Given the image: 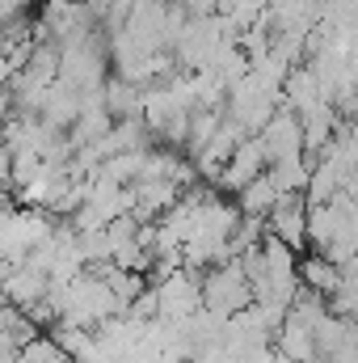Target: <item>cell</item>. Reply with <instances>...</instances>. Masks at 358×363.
<instances>
[{"instance_id":"1","label":"cell","mask_w":358,"mask_h":363,"mask_svg":"<svg viewBox=\"0 0 358 363\" xmlns=\"http://www.w3.org/2000/svg\"><path fill=\"white\" fill-rule=\"evenodd\" d=\"M202 304L211 313H219V317H236L249 304H258L253 283H249V274L241 267V258L219 262V267H211V271L202 274Z\"/></svg>"},{"instance_id":"3","label":"cell","mask_w":358,"mask_h":363,"mask_svg":"<svg viewBox=\"0 0 358 363\" xmlns=\"http://www.w3.org/2000/svg\"><path fill=\"white\" fill-rule=\"evenodd\" d=\"M4 296H8V304L34 308L38 300L51 296V271H42V267H34V262L8 267V271H4Z\"/></svg>"},{"instance_id":"5","label":"cell","mask_w":358,"mask_h":363,"mask_svg":"<svg viewBox=\"0 0 358 363\" xmlns=\"http://www.w3.org/2000/svg\"><path fill=\"white\" fill-rule=\"evenodd\" d=\"M219 127H224V110H215V106H194V110H190V144H185V152L198 157V152L215 140Z\"/></svg>"},{"instance_id":"4","label":"cell","mask_w":358,"mask_h":363,"mask_svg":"<svg viewBox=\"0 0 358 363\" xmlns=\"http://www.w3.org/2000/svg\"><path fill=\"white\" fill-rule=\"evenodd\" d=\"M278 199H282V190H278V182H274V174H262V178H253L241 194H236V207L245 211V216H262L266 220L270 211L278 207Z\"/></svg>"},{"instance_id":"2","label":"cell","mask_w":358,"mask_h":363,"mask_svg":"<svg viewBox=\"0 0 358 363\" xmlns=\"http://www.w3.org/2000/svg\"><path fill=\"white\" fill-rule=\"evenodd\" d=\"M270 169V157H266V144H262V135H249L236 152H232V161L224 165V174L215 178V190L219 194H228V199H236L245 186L253 178H262Z\"/></svg>"}]
</instances>
